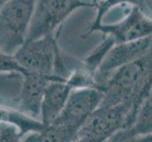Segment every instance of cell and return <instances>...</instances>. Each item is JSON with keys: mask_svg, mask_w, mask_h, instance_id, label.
Returning <instances> with one entry per match:
<instances>
[{"mask_svg": "<svg viewBox=\"0 0 152 142\" xmlns=\"http://www.w3.org/2000/svg\"><path fill=\"white\" fill-rule=\"evenodd\" d=\"M150 135H152V97L148 96L132 127L117 133L110 141H139Z\"/></svg>", "mask_w": 152, "mask_h": 142, "instance_id": "cell-11", "label": "cell"}, {"mask_svg": "<svg viewBox=\"0 0 152 142\" xmlns=\"http://www.w3.org/2000/svg\"><path fill=\"white\" fill-rule=\"evenodd\" d=\"M18 73L21 76L29 72L20 64L14 54H9L0 50V73Z\"/></svg>", "mask_w": 152, "mask_h": 142, "instance_id": "cell-15", "label": "cell"}, {"mask_svg": "<svg viewBox=\"0 0 152 142\" xmlns=\"http://www.w3.org/2000/svg\"><path fill=\"white\" fill-rule=\"evenodd\" d=\"M151 46L152 36L115 44L108 51L95 72L97 88L102 90L105 82L115 70L144 56L151 49Z\"/></svg>", "mask_w": 152, "mask_h": 142, "instance_id": "cell-7", "label": "cell"}, {"mask_svg": "<svg viewBox=\"0 0 152 142\" xmlns=\"http://www.w3.org/2000/svg\"><path fill=\"white\" fill-rule=\"evenodd\" d=\"M0 123L16 126L22 134L23 138L31 133L41 132L45 128V125L40 118L30 117L20 109H14L1 104H0Z\"/></svg>", "mask_w": 152, "mask_h": 142, "instance_id": "cell-12", "label": "cell"}, {"mask_svg": "<svg viewBox=\"0 0 152 142\" xmlns=\"http://www.w3.org/2000/svg\"><path fill=\"white\" fill-rule=\"evenodd\" d=\"M152 89V46L139 59L115 70L103 86L100 105L125 103L135 117ZM136 119V118H135Z\"/></svg>", "mask_w": 152, "mask_h": 142, "instance_id": "cell-1", "label": "cell"}, {"mask_svg": "<svg viewBox=\"0 0 152 142\" xmlns=\"http://www.w3.org/2000/svg\"><path fill=\"white\" fill-rule=\"evenodd\" d=\"M8 1L9 0H0V12H1V10L3 9V7L5 6V5L7 4Z\"/></svg>", "mask_w": 152, "mask_h": 142, "instance_id": "cell-17", "label": "cell"}, {"mask_svg": "<svg viewBox=\"0 0 152 142\" xmlns=\"http://www.w3.org/2000/svg\"><path fill=\"white\" fill-rule=\"evenodd\" d=\"M135 118L132 108L125 103L99 105L78 131L77 141H110L117 133L132 127Z\"/></svg>", "mask_w": 152, "mask_h": 142, "instance_id": "cell-4", "label": "cell"}, {"mask_svg": "<svg viewBox=\"0 0 152 142\" xmlns=\"http://www.w3.org/2000/svg\"><path fill=\"white\" fill-rule=\"evenodd\" d=\"M2 125H3V123H0V129H1V127H2Z\"/></svg>", "mask_w": 152, "mask_h": 142, "instance_id": "cell-19", "label": "cell"}, {"mask_svg": "<svg viewBox=\"0 0 152 142\" xmlns=\"http://www.w3.org/2000/svg\"><path fill=\"white\" fill-rule=\"evenodd\" d=\"M58 33H49L26 41L14 53L18 62L29 72L67 78V71L57 41Z\"/></svg>", "mask_w": 152, "mask_h": 142, "instance_id": "cell-3", "label": "cell"}, {"mask_svg": "<svg viewBox=\"0 0 152 142\" xmlns=\"http://www.w3.org/2000/svg\"><path fill=\"white\" fill-rule=\"evenodd\" d=\"M96 31L111 36L115 43L135 41L152 36V17L137 6H129L128 13L114 24H103Z\"/></svg>", "mask_w": 152, "mask_h": 142, "instance_id": "cell-8", "label": "cell"}, {"mask_svg": "<svg viewBox=\"0 0 152 142\" xmlns=\"http://www.w3.org/2000/svg\"><path fill=\"white\" fill-rule=\"evenodd\" d=\"M37 0H9L0 12V50L14 54L28 37Z\"/></svg>", "mask_w": 152, "mask_h": 142, "instance_id": "cell-5", "label": "cell"}, {"mask_svg": "<svg viewBox=\"0 0 152 142\" xmlns=\"http://www.w3.org/2000/svg\"><path fill=\"white\" fill-rule=\"evenodd\" d=\"M149 96H151V97H152V89H151V92H150V94H149Z\"/></svg>", "mask_w": 152, "mask_h": 142, "instance_id": "cell-18", "label": "cell"}, {"mask_svg": "<svg viewBox=\"0 0 152 142\" xmlns=\"http://www.w3.org/2000/svg\"><path fill=\"white\" fill-rule=\"evenodd\" d=\"M73 90L66 80L51 81L46 86L41 105L40 119L45 126L51 124L64 108Z\"/></svg>", "mask_w": 152, "mask_h": 142, "instance_id": "cell-10", "label": "cell"}, {"mask_svg": "<svg viewBox=\"0 0 152 142\" xmlns=\"http://www.w3.org/2000/svg\"><path fill=\"white\" fill-rule=\"evenodd\" d=\"M85 7L96 9V4L84 0H37L26 41L57 32L69 15Z\"/></svg>", "mask_w": 152, "mask_h": 142, "instance_id": "cell-6", "label": "cell"}, {"mask_svg": "<svg viewBox=\"0 0 152 142\" xmlns=\"http://www.w3.org/2000/svg\"><path fill=\"white\" fill-rule=\"evenodd\" d=\"M92 1L96 4V17L94 22L90 25L88 30L82 35L83 38L95 32L98 26L103 23V18L105 14L108 13L110 10L115 7L137 6L150 15L148 0H92Z\"/></svg>", "mask_w": 152, "mask_h": 142, "instance_id": "cell-13", "label": "cell"}, {"mask_svg": "<svg viewBox=\"0 0 152 142\" xmlns=\"http://www.w3.org/2000/svg\"><path fill=\"white\" fill-rule=\"evenodd\" d=\"M104 92L96 87L75 88L70 93L64 108L51 124L38 133L24 138L28 142H73L87 118L100 105Z\"/></svg>", "mask_w": 152, "mask_h": 142, "instance_id": "cell-2", "label": "cell"}, {"mask_svg": "<svg viewBox=\"0 0 152 142\" xmlns=\"http://www.w3.org/2000/svg\"><path fill=\"white\" fill-rule=\"evenodd\" d=\"M67 78L42 75L28 72L23 76V85L20 91L19 108L21 111L35 118H40L41 105L46 86L51 81L66 80Z\"/></svg>", "mask_w": 152, "mask_h": 142, "instance_id": "cell-9", "label": "cell"}, {"mask_svg": "<svg viewBox=\"0 0 152 142\" xmlns=\"http://www.w3.org/2000/svg\"><path fill=\"white\" fill-rule=\"evenodd\" d=\"M116 44L114 40L111 37V36H105V39L102 41V43L97 46L95 49L93 50L92 53L86 57L84 61H83L82 65L84 67H86L88 70H90L95 74L96 70L99 65L101 64L103 61L104 57L106 56L108 51L112 49V47Z\"/></svg>", "mask_w": 152, "mask_h": 142, "instance_id": "cell-14", "label": "cell"}, {"mask_svg": "<svg viewBox=\"0 0 152 142\" xmlns=\"http://www.w3.org/2000/svg\"><path fill=\"white\" fill-rule=\"evenodd\" d=\"M23 140V135L16 126L3 124L0 129V142H18Z\"/></svg>", "mask_w": 152, "mask_h": 142, "instance_id": "cell-16", "label": "cell"}]
</instances>
